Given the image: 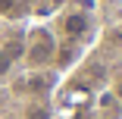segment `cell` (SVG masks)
<instances>
[{
	"label": "cell",
	"instance_id": "6da1fadb",
	"mask_svg": "<svg viewBox=\"0 0 122 119\" xmlns=\"http://www.w3.org/2000/svg\"><path fill=\"white\" fill-rule=\"evenodd\" d=\"M56 53V41L47 28H38L31 38H28V47H25V57H28V66H44L50 63Z\"/></svg>",
	"mask_w": 122,
	"mask_h": 119
},
{
	"label": "cell",
	"instance_id": "7a4b0ae2",
	"mask_svg": "<svg viewBox=\"0 0 122 119\" xmlns=\"http://www.w3.org/2000/svg\"><path fill=\"white\" fill-rule=\"evenodd\" d=\"M60 28H63L66 38H81L91 28V19H88V13H66L63 22H60Z\"/></svg>",
	"mask_w": 122,
	"mask_h": 119
},
{
	"label": "cell",
	"instance_id": "3957f363",
	"mask_svg": "<svg viewBox=\"0 0 122 119\" xmlns=\"http://www.w3.org/2000/svg\"><path fill=\"white\" fill-rule=\"evenodd\" d=\"M19 47H22L19 41H13V44H6V47H0V75H6V72H10V66H13L16 57L22 53Z\"/></svg>",
	"mask_w": 122,
	"mask_h": 119
},
{
	"label": "cell",
	"instance_id": "277c9868",
	"mask_svg": "<svg viewBox=\"0 0 122 119\" xmlns=\"http://www.w3.org/2000/svg\"><path fill=\"white\" fill-rule=\"evenodd\" d=\"M19 0H0V16H16Z\"/></svg>",
	"mask_w": 122,
	"mask_h": 119
}]
</instances>
